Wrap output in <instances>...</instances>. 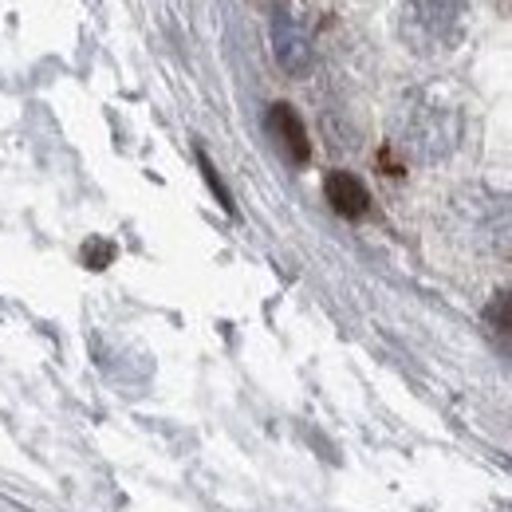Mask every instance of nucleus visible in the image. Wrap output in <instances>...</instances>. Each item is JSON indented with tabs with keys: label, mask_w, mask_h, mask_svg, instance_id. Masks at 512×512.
Returning a JSON list of instances; mask_svg holds the SVG:
<instances>
[{
	"label": "nucleus",
	"mask_w": 512,
	"mask_h": 512,
	"mask_svg": "<svg viewBox=\"0 0 512 512\" xmlns=\"http://www.w3.org/2000/svg\"><path fill=\"white\" fill-rule=\"evenodd\" d=\"M485 320L493 323L497 331L512 335V292H497V296L489 300V308H485Z\"/></svg>",
	"instance_id": "obj_3"
},
{
	"label": "nucleus",
	"mask_w": 512,
	"mask_h": 512,
	"mask_svg": "<svg viewBox=\"0 0 512 512\" xmlns=\"http://www.w3.org/2000/svg\"><path fill=\"white\" fill-rule=\"evenodd\" d=\"M111 260H115V245H111V241H103V237H91V241L83 245V264H87L91 272L107 268Z\"/></svg>",
	"instance_id": "obj_4"
},
{
	"label": "nucleus",
	"mask_w": 512,
	"mask_h": 512,
	"mask_svg": "<svg viewBox=\"0 0 512 512\" xmlns=\"http://www.w3.org/2000/svg\"><path fill=\"white\" fill-rule=\"evenodd\" d=\"M323 193H327V201H331V209L339 213V217H363L367 209H371V193L367 186L355 178V174H347V170H335V174H327V182H323Z\"/></svg>",
	"instance_id": "obj_2"
},
{
	"label": "nucleus",
	"mask_w": 512,
	"mask_h": 512,
	"mask_svg": "<svg viewBox=\"0 0 512 512\" xmlns=\"http://www.w3.org/2000/svg\"><path fill=\"white\" fill-rule=\"evenodd\" d=\"M268 130L276 134V142H280V150L296 162V166H304L308 158H312V146H308V130L300 123V115L288 107V103H276L272 111H268Z\"/></svg>",
	"instance_id": "obj_1"
}]
</instances>
